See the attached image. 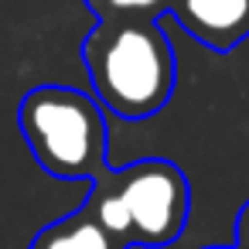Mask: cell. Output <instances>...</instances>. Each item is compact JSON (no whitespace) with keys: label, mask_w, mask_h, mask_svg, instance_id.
I'll return each mask as SVG.
<instances>
[{"label":"cell","mask_w":249,"mask_h":249,"mask_svg":"<svg viewBox=\"0 0 249 249\" xmlns=\"http://www.w3.org/2000/svg\"><path fill=\"white\" fill-rule=\"evenodd\" d=\"M86 208L116 246H171L188 222L191 188L184 171L164 157H143L92 181Z\"/></svg>","instance_id":"obj_2"},{"label":"cell","mask_w":249,"mask_h":249,"mask_svg":"<svg viewBox=\"0 0 249 249\" xmlns=\"http://www.w3.org/2000/svg\"><path fill=\"white\" fill-rule=\"evenodd\" d=\"M235 249H249V201L235 215Z\"/></svg>","instance_id":"obj_7"},{"label":"cell","mask_w":249,"mask_h":249,"mask_svg":"<svg viewBox=\"0 0 249 249\" xmlns=\"http://www.w3.org/2000/svg\"><path fill=\"white\" fill-rule=\"evenodd\" d=\"M208 249H235V246H208Z\"/></svg>","instance_id":"obj_8"},{"label":"cell","mask_w":249,"mask_h":249,"mask_svg":"<svg viewBox=\"0 0 249 249\" xmlns=\"http://www.w3.org/2000/svg\"><path fill=\"white\" fill-rule=\"evenodd\" d=\"M18 126L45 174L96 181L106 171L103 106L72 86H38L18 106Z\"/></svg>","instance_id":"obj_3"},{"label":"cell","mask_w":249,"mask_h":249,"mask_svg":"<svg viewBox=\"0 0 249 249\" xmlns=\"http://www.w3.org/2000/svg\"><path fill=\"white\" fill-rule=\"evenodd\" d=\"M92 7V14L103 21V18H150L157 21L167 7L171 0H86Z\"/></svg>","instance_id":"obj_6"},{"label":"cell","mask_w":249,"mask_h":249,"mask_svg":"<svg viewBox=\"0 0 249 249\" xmlns=\"http://www.w3.org/2000/svg\"><path fill=\"white\" fill-rule=\"evenodd\" d=\"M31 249H120L109 232L96 222V215L82 205L79 212L45 225L35 239H31Z\"/></svg>","instance_id":"obj_5"},{"label":"cell","mask_w":249,"mask_h":249,"mask_svg":"<svg viewBox=\"0 0 249 249\" xmlns=\"http://www.w3.org/2000/svg\"><path fill=\"white\" fill-rule=\"evenodd\" d=\"M92 99L120 120L160 113L178 86V58L167 31L150 18H103L82 41Z\"/></svg>","instance_id":"obj_1"},{"label":"cell","mask_w":249,"mask_h":249,"mask_svg":"<svg viewBox=\"0 0 249 249\" xmlns=\"http://www.w3.org/2000/svg\"><path fill=\"white\" fill-rule=\"evenodd\" d=\"M167 14L208 52L229 55L249 38V0H171Z\"/></svg>","instance_id":"obj_4"}]
</instances>
